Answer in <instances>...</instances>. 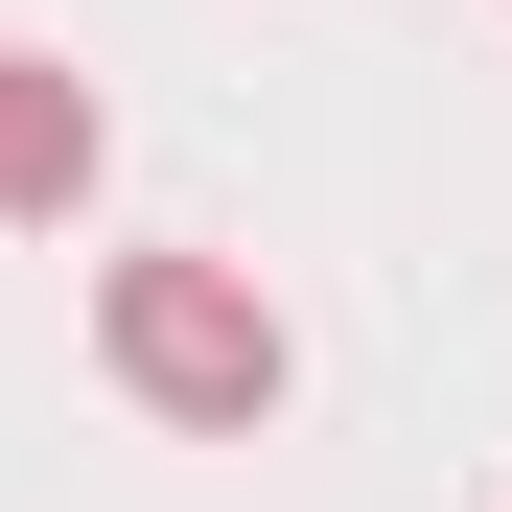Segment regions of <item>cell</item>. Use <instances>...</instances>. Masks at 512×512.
Returning <instances> with one entry per match:
<instances>
[{
    "instance_id": "cell-1",
    "label": "cell",
    "mask_w": 512,
    "mask_h": 512,
    "mask_svg": "<svg viewBox=\"0 0 512 512\" xmlns=\"http://www.w3.org/2000/svg\"><path fill=\"white\" fill-rule=\"evenodd\" d=\"M94 373H117L140 419H187V443H256V419L303 396L280 303H256L233 256H117V280H94Z\"/></svg>"
},
{
    "instance_id": "cell-2",
    "label": "cell",
    "mask_w": 512,
    "mask_h": 512,
    "mask_svg": "<svg viewBox=\"0 0 512 512\" xmlns=\"http://www.w3.org/2000/svg\"><path fill=\"white\" fill-rule=\"evenodd\" d=\"M94 163H117L94 70H70V47H0V233H70V210H94Z\"/></svg>"
}]
</instances>
